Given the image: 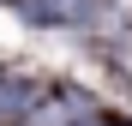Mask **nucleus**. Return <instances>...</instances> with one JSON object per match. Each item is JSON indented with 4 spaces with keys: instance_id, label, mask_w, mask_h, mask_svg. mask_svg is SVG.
<instances>
[{
    "instance_id": "1",
    "label": "nucleus",
    "mask_w": 132,
    "mask_h": 126,
    "mask_svg": "<svg viewBox=\"0 0 132 126\" xmlns=\"http://www.w3.org/2000/svg\"><path fill=\"white\" fill-rule=\"evenodd\" d=\"M96 12H102L96 0H30L36 24H84V18H96Z\"/></svg>"
}]
</instances>
